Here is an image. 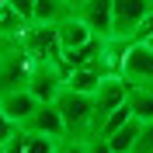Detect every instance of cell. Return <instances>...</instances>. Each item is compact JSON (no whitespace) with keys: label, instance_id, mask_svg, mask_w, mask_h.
<instances>
[{"label":"cell","instance_id":"obj_21","mask_svg":"<svg viewBox=\"0 0 153 153\" xmlns=\"http://www.w3.org/2000/svg\"><path fill=\"white\" fill-rule=\"evenodd\" d=\"M150 35H153V14H150V18H146L143 25H139V28L132 31V42H146Z\"/></svg>","mask_w":153,"mask_h":153},{"label":"cell","instance_id":"obj_22","mask_svg":"<svg viewBox=\"0 0 153 153\" xmlns=\"http://www.w3.org/2000/svg\"><path fill=\"white\" fill-rule=\"evenodd\" d=\"M14 132H18V125H14V122H7V118H4V111H0V146L7 143Z\"/></svg>","mask_w":153,"mask_h":153},{"label":"cell","instance_id":"obj_1","mask_svg":"<svg viewBox=\"0 0 153 153\" xmlns=\"http://www.w3.org/2000/svg\"><path fill=\"white\" fill-rule=\"evenodd\" d=\"M52 105L59 108L63 122H66V136H76V139L94 136V94H80L73 87H63Z\"/></svg>","mask_w":153,"mask_h":153},{"label":"cell","instance_id":"obj_23","mask_svg":"<svg viewBox=\"0 0 153 153\" xmlns=\"http://www.w3.org/2000/svg\"><path fill=\"white\" fill-rule=\"evenodd\" d=\"M10 4H14V7H18L21 14H25V18L31 21V14H35V0H10Z\"/></svg>","mask_w":153,"mask_h":153},{"label":"cell","instance_id":"obj_16","mask_svg":"<svg viewBox=\"0 0 153 153\" xmlns=\"http://www.w3.org/2000/svg\"><path fill=\"white\" fill-rule=\"evenodd\" d=\"M129 118H132V111H129V101H125L122 108H115V111L108 115L105 122H101V129H97V136H105V139H108V136H111L115 129H122V125L129 122Z\"/></svg>","mask_w":153,"mask_h":153},{"label":"cell","instance_id":"obj_6","mask_svg":"<svg viewBox=\"0 0 153 153\" xmlns=\"http://www.w3.org/2000/svg\"><path fill=\"white\" fill-rule=\"evenodd\" d=\"M118 73L129 80V87H150L153 84V49L146 42H129Z\"/></svg>","mask_w":153,"mask_h":153},{"label":"cell","instance_id":"obj_3","mask_svg":"<svg viewBox=\"0 0 153 153\" xmlns=\"http://www.w3.org/2000/svg\"><path fill=\"white\" fill-rule=\"evenodd\" d=\"M63 87H66V70L59 59H35L31 63L28 91L35 94V101H56Z\"/></svg>","mask_w":153,"mask_h":153},{"label":"cell","instance_id":"obj_12","mask_svg":"<svg viewBox=\"0 0 153 153\" xmlns=\"http://www.w3.org/2000/svg\"><path fill=\"white\" fill-rule=\"evenodd\" d=\"M73 14L66 0H35V14H31V25H59Z\"/></svg>","mask_w":153,"mask_h":153},{"label":"cell","instance_id":"obj_27","mask_svg":"<svg viewBox=\"0 0 153 153\" xmlns=\"http://www.w3.org/2000/svg\"><path fill=\"white\" fill-rule=\"evenodd\" d=\"M150 87H153V84H150Z\"/></svg>","mask_w":153,"mask_h":153},{"label":"cell","instance_id":"obj_10","mask_svg":"<svg viewBox=\"0 0 153 153\" xmlns=\"http://www.w3.org/2000/svg\"><path fill=\"white\" fill-rule=\"evenodd\" d=\"M35 94H31L28 87H21V91H4L0 94V111H4V118L14 125H21L25 118H28L31 111H35Z\"/></svg>","mask_w":153,"mask_h":153},{"label":"cell","instance_id":"obj_13","mask_svg":"<svg viewBox=\"0 0 153 153\" xmlns=\"http://www.w3.org/2000/svg\"><path fill=\"white\" fill-rule=\"evenodd\" d=\"M28 25H31V21L25 18V14L10 4V0H4V4H0V35H4V38H25Z\"/></svg>","mask_w":153,"mask_h":153},{"label":"cell","instance_id":"obj_2","mask_svg":"<svg viewBox=\"0 0 153 153\" xmlns=\"http://www.w3.org/2000/svg\"><path fill=\"white\" fill-rule=\"evenodd\" d=\"M31 63H35V59L28 56V49L21 45V38H7V42H4V52H0V94H4V91H21V87H28Z\"/></svg>","mask_w":153,"mask_h":153},{"label":"cell","instance_id":"obj_8","mask_svg":"<svg viewBox=\"0 0 153 153\" xmlns=\"http://www.w3.org/2000/svg\"><path fill=\"white\" fill-rule=\"evenodd\" d=\"M21 45L28 49L31 59H59V56H63L56 25H28L25 38H21Z\"/></svg>","mask_w":153,"mask_h":153},{"label":"cell","instance_id":"obj_17","mask_svg":"<svg viewBox=\"0 0 153 153\" xmlns=\"http://www.w3.org/2000/svg\"><path fill=\"white\" fill-rule=\"evenodd\" d=\"M59 139H52V136H31L25 132V153H56Z\"/></svg>","mask_w":153,"mask_h":153},{"label":"cell","instance_id":"obj_19","mask_svg":"<svg viewBox=\"0 0 153 153\" xmlns=\"http://www.w3.org/2000/svg\"><path fill=\"white\" fill-rule=\"evenodd\" d=\"M56 153H87V139H76V136H63L56 146Z\"/></svg>","mask_w":153,"mask_h":153},{"label":"cell","instance_id":"obj_18","mask_svg":"<svg viewBox=\"0 0 153 153\" xmlns=\"http://www.w3.org/2000/svg\"><path fill=\"white\" fill-rule=\"evenodd\" d=\"M132 153H153V122H143V125H139V136H136Z\"/></svg>","mask_w":153,"mask_h":153},{"label":"cell","instance_id":"obj_14","mask_svg":"<svg viewBox=\"0 0 153 153\" xmlns=\"http://www.w3.org/2000/svg\"><path fill=\"white\" fill-rule=\"evenodd\" d=\"M129 111L139 122H153V87H129Z\"/></svg>","mask_w":153,"mask_h":153},{"label":"cell","instance_id":"obj_15","mask_svg":"<svg viewBox=\"0 0 153 153\" xmlns=\"http://www.w3.org/2000/svg\"><path fill=\"white\" fill-rule=\"evenodd\" d=\"M139 125H143L139 118H129L122 129H115V132L108 136V146H111V153H132L136 136H139Z\"/></svg>","mask_w":153,"mask_h":153},{"label":"cell","instance_id":"obj_20","mask_svg":"<svg viewBox=\"0 0 153 153\" xmlns=\"http://www.w3.org/2000/svg\"><path fill=\"white\" fill-rule=\"evenodd\" d=\"M87 153H111V146H108L105 136H91L87 139Z\"/></svg>","mask_w":153,"mask_h":153},{"label":"cell","instance_id":"obj_26","mask_svg":"<svg viewBox=\"0 0 153 153\" xmlns=\"http://www.w3.org/2000/svg\"><path fill=\"white\" fill-rule=\"evenodd\" d=\"M0 4H4V0H0Z\"/></svg>","mask_w":153,"mask_h":153},{"label":"cell","instance_id":"obj_5","mask_svg":"<svg viewBox=\"0 0 153 153\" xmlns=\"http://www.w3.org/2000/svg\"><path fill=\"white\" fill-rule=\"evenodd\" d=\"M125 101H129V80L122 73H108L101 80V87L94 91V136L101 129V122H105L115 108H122Z\"/></svg>","mask_w":153,"mask_h":153},{"label":"cell","instance_id":"obj_9","mask_svg":"<svg viewBox=\"0 0 153 153\" xmlns=\"http://www.w3.org/2000/svg\"><path fill=\"white\" fill-rule=\"evenodd\" d=\"M111 4L115 0H84V4L76 7V18L84 21L94 35L108 38L111 35Z\"/></svg>","mask_w":153,"mask_h":153},{"label":"cell","instance_id":"obj_11","mask_svg":"<svg viewBox=\"0 0 153 153\" xmlns=\"http://www.w3.org/2000/svg\"><path fill=\"white\" fill-rule=\"evenodd\" d=\"M56 35H59V45H63V52H66V49H84L91 38H97L94 31L84 25V21L76 18V10L70 14L66 21H59V25H56Z\"/></svg>","mask_w":153,"mask_h":153},{"label":"cell","instance_id":"obj_7","mask_svg":"<svg viewBox=\"0 0 153 153\" xmlns=\"http://www.w3.org/2000/svg\"><path fill=\"white\" fill-rule=\"evenodd\" d=\"M21 132H31V136H52V139H63L66 136V122H63V115L52 101H38L35 111L18 125Z\"/></svg>","mask_w":153,"mask_h":153},{"label":"cell","instance_id":"obj_24","mask_svg":"<svg viewBox=\"0 0 153 153\" xmlns=\"http://www.w3.org/2000/svg\"><path fill=\"white\" fill-rule=\"evenodd\" d=\"M66 4H70V7H73V10H76V7H80V4H84V0H66Z\"/></svg>","mask_w":153,"mask_h":153},{"label":"cell","instance_id":"obj_4","mask_svg":"<svg viewBox=\"0 0 153 153\" xmlns=\"http://www.w3.org/2000/svg\"><path fill=\"white\" fill-rule=\"evenodd\" d=\"M153 14V0H115L111 4V35L118 42H132V31Z\"/></svg>","mask_w":153,"mask_h":153},{"label":"cell","instance_id":"obj_25","mask_svg":"<svg viewBox=\"0 0 153 153\" xmlns=\"http://www.w3.org/2000/svg\"><path fill=\"white\" fill-rule=\"evenodd\" d=\"M4 42H7V38H4V35H0V52H4Z\"/></svg>","mask_w":153,"mask_h":153}]
</instances>
